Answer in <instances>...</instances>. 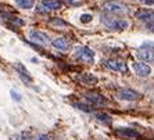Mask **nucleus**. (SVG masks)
I'll return each instance as SVG.
<instances>
[{"label":"nucleus","instance_id":"nucleus-1","mask_svg":"<svg viewBox=\"0 0 154 140\" xmlns=\"http://www.w3.org/2000/svg\"><path fill=\"white\" fill-rule=\"evenodd\" d=\"M101 22H104V25L111 31H124L129 26V22L125 18L115 17L114 14H104L101 15Z\"/></svg>","mask_w":154,"mask_h":140},{"label":"nucleus","instance_id":"nucleus-2","mask_svg":"<svg viewBox=\"0 0 154 140\" xmlns=\"http://www.w3.org/2000/svg\"><path fill=\"white\" fill-rule=\"evenodd\" d=\"M75 58L79 60V61H83V62H93L94 60V51L90 49V47H86V46H82V47H78L75 50Z\"/></svg>","mask_w":154,"mask_h":140},{"label":"nucleus","instance_id":"nucleus-3","mask_svg":"<svg viewBox=\"0 0 154 140\" xmlns=\"http://www.w3.org/2000/svg\"><path fill=\"white\" fill-rule=\"evenodd\" d=\"M28 36L33 43L43 44V46L50 43V38H49V35L45 33V32H42V31H35V29H32V31H29L28 32Z\"/></svg>","mask_w":154,"mask_h":140},{"label":"nucleus","instance_id":"nucleus-4","mask_svg":"<svg viewBox=\"0 0 154 140\" xmlns=\"http://www.w3.org/2000/svg\"><path fill=\"white\" fill-rule=\"evenodd\" d=\"M132 68H133V71H135L136 75L143 76V78L144 76H150V74H151V67L149 64H146V62H142V61L133 62Z\"/></svg>","mask_w":154,"mask_h":140},{"label":"nucleus","instance_id":"nucleus-5","mask_svg":"<svg viewBox=\"0 0 154 140\" xmlns=\"http://www.w3.org/2000/svg\"><path fill=\"white\" fill-rule=\"evenodd\" d=\"M117 96H118L119 100L135 101L140 97V94L137 93V92H135V90H132V89H121V90H118Z\"/></svg>","mask_w":154,"mask_h":140},{"label":"nucleus","instance_id":"nucleus-6","mask_svg":"<svg viewBox=\"0 0 154 140\" xmlns=\"http://www.w3.org/2000/svg\"><path fill=\"white\" fill-rule=\"evenodd\" d=\"M115 133L121 137H125V139H140V133L132 128H117Z\"/></svg>","mask_w":154,"mask_h":140},{"label":"nucleus","instance_id":"nucleus-7","mask_svg":"<svg viewBox=\"0 0 154 140\" xmlns=\"http://www.w3.org/2000/svg\"><path fill=\"white\" fill-rule=\"evenodd\" d=\"M103 62L108 69H112V71H121V72L128 71L126 64L124 61H121V60H104Z\"/></svg>","mask_w":154,"mask_h":140},{"label":"nucleus","instance_id":"nucleus-8","mask_svg":"<svg viewBox=\"0 0 154 140\" xmlns=\"http://www.w3.org/2000/svg\"><path fill=\"white\" fill-rule=\"evenodd\" d=\"M85 99L89 103H92V104H94V105H107L108 104V100L106 99L104 96H101V94H99V93H86L85 94Z\"/></svg>","mask_w":154,"mask_h":140},{"label":"nucleus","instance_id":"nucleus-9","mask_svg":"<svg viewBox=\"0 0 154 140\" xmlns=\"http://www.w3.org/2000/svg\"><path fill=\"white\" fill-rule=\"evenodd\" d=\"M104 10L108 11L110 14H126L128 13V8L118 3H114V2H110V3L104 4Z\"/></svg>","mask_w":154,"mask_h":140},{"label":"nucleus","instance_id":"nucleus-10","mask_svg":"<svg viewBox=\"0 0 154 140\" xmlns=\"http://www.w3.org/2000/svg\"><path fill=\"white\" fill-rule=\"evenodd\" d=\"M14 68H15V71L18 72V75L21 76V79L24 81V82H26V83L32 82V76H31L29 71L25 68V65H24V64H21V62H15Z\"/></svg>","mask_w":154,"mask_h":140},{"label":"nucleus","instance_id":"nucleus-11","mask_svg":"<svg viewBox=\"0 0 154 140\" xmlns=\"http://www.w3.org/2000/svg\"><path fill=\"white\" fill-rule=\"evenodd\" d=\"M136 18H139L140 21L147 22V24H154V10H147L143 8L136 13Z\"/></svg>","mask_w":154,"mask_h":140},{"label":"nucleus","instance_id":"nucleus-12","mask_svg":"<svg viewBox=\"0 0 154 140\" xmlns=\"http://www.w3.org/2000/svg\"><path fill=\"white\" fill-rule=\"evenodd\" d=\"M136 56L140 60H143V61L154 64V51L150 50V49H139L136 51Z\"/></svg>","mask_w":154,"mask_h":140},{"label":"nucleus","instance_id":"nucleus-13","mask_svg":"<svg viewBox=\"0 0 154 140\" xmlns=\"http://www.w3.org/2000/svg\"><path fill=\"white\" fill-rule=\"evenodd\" d=\"M40 4L49 11L50 10H60V8L63 7V3H61L60 0H40Z\"/></svg>","mask_w":154,"mask_h":140},{"label":"nucleus","instance_id":"nucleus-14","mask_svg":"<svg viewBox=\"0 0 154 140\" xmlns=\"http://www.w3.org/2000/svg\"><path fill=\"white\" fill-rule=\"evenodd\" d=\"M51 44H53V47H56L57 50H61V51H67L69 47L68 40L65 39V38H56L51 42Z\"/></svg>","mask_w":154,"mask_h":140},{"label":"nucleus","instance_id":"nucleus-15","mask_svg":"<svg viewBox=\"0 0 154 140\" xmlns=\"http://www.w3.org/2000/svg\"><path fill=\"white\" fill-rule=\"evenodd\" d=\"M79 79H81V82L85 83V85H96L97 83V78L94 75H92V74H89V72L82 74Z\"/></svg>","mask_w":154,"mask_h":140},{"label":"nucleus","instance_id":"nucleus-16","mask_svg":"<svg viewBox=\"0 0 154 140\" xmlns=\"http://www.w3.org/2000/svg\"><path fill=\"white\" fill-rule=\"evenodd\" d=\"M96 119L99 122L103 123V125H111V122H112L111 115L106 114V112H99V114H96Z\"/></svg>","mask_w":154,"mask_h":140},{"label":"nucleus","instance_id":"nucleus-17","mask_svg":"<svg viewBox=\"0 0 154 140\" xmlns=\"http://www.w3.org/2000/svg\"><path fill=\"white\" fill-rule=\"evenodd\" d=\"M17 6L22 10H31L35 6V0H17Z\"/></svg>","mask_w":154,"mask_h":140},{"label":"nucleus","instance_id":"nucleus-18","mask_svg":"<svg viewBox=\"0 0 154 140\" xmlns=\"http://www.w3.org/2000/svg\"><path fill=\"white\" fill-rule=\"evenodd\" d=\"M50 25H54V26H68V22H65L64 20H61V18H53V20H50Z\"/></svg>","mask_w":154,"mask_h":140},{"label":"nucleus","instance_id":"nucleus-19","mask_svg":"<svg viewBox=\"0 0 154 140\" xmlns=\"http://www.w3.org/2000/svg\"><path fill=\"white\" fill-rule=\"evenodd\" d=\"M92 14H82L81 15V22H83V24H88V22L92 21Z\"/></svg>","mask_w":154,"mask_h":140},{"label":"nucleus","instance_id":"nucleus-20","mask_svg":"<svg viewBox=\"0 0 154 140\" xmlns=\"http://www.w3.org/2000/svg\"><path fill=\"white\" fill-rule=\"evenodd\" d=\"M10 94H11V97H13V100H15V101H21L22 100L21 94L18 93V92H15V90H11Z\"/></svg>","mask_w":154,"mask_h":140},{"label":"nucleus","instance_id":"nucleus-21","mask_svg":"<svg viewBox=\"0 0 154 140\" xmlns=\"http://www.w3.org/2000/svg\"><path fill=\"white\" fill-rule=\"evenodd\" d=\"M74 105H75L76 108H79V110H83V111H86V112H90V111H92V108H88V105H85V104H79V103H74Z\"/></svg>","mask_w":154,"mask_h":140},{"label":"nucleus","instance_id":"nucleus-22","mask_svg":"<svg viewBox=\"0 0 154 140\" xmlns=\"http://www.w3.org/2000/svg\"><path fill=\"white\" fill-rule=\"evenodd\" d=\"M20 140H32V137H31V135L28 132H24L21 135V137H20Z\"/></svg>","mask_w":154,"mask_h":140},{"label":"nucleus","instance_id":"nucleus-23","mask_svg":"<svg viewBox=\"0 0 154 140\" xmlns=\"http://www.w3.org/2000/svg\"><path fill=\"white\" fill-rule=\"evenodd\" d=\"M142 3H144V4H147V6H153L154 4V0H140Z\"/></svg>","mask_w":154,"mask_h":140},{"label":"nucleus","instance_id":"nucleus-24","mask_svg":"<svg viewBox=\"0 0 154 140\" xmlns=\"http://www.w3.org/2000/svg\"><path fill=\"white\" fill-rule=\"evenodd\" d=\"M38 140H50V139H49L46 135H40V136L38 137Z\"/></svg>","mask_w":154,"mask_h":140},{"label":"nucleus","instance_id":"nucleus-25","mask_svg":"<svg viewBox=\"0 0 154 140\" xmlns=\"http://www.w3.org/2000/svg\"><path fill=\"white\" fill-rule=\"evenodd\" d=\"M65 3H69V4H76V0H63Z\"/></svg>","mask_w":154,"mask_h":140},{"label":"nucleus","instance_id":"nucleus-26","mask_svg":"<svg viewBox=\"0 0 154 140\" xmlns=\"http://www.w3.org/2000/svg\"><path fill=\"white\" fill-rule=\"evenodd\" d=\"M103 140H107V139H103Z\"/></svg>","mask_w":154,"mask_h":140}]
</instances>
